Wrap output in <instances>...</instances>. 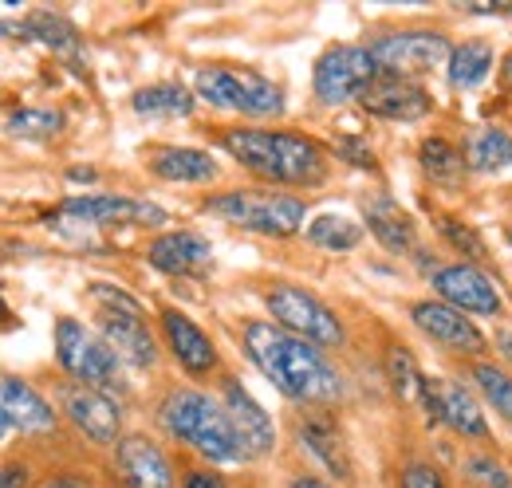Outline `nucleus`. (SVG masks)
<instances>
[{
	"mask_svg": "<svg viewBox=\"0 0 512 488\" xmlns=\"http://www.w3.org/2000/svg\"><path fill=\"white\" fill-rule=\"evenodd\" d=\"M245 355L292 402H339L343 398V378L323 359L320 347L284 331L280 323H268V319L245 323Z\"/></svg>",
	"mask_w": 512,
	"mask_h": 488,
	"instance_id": "nucleus-1",
	"label": "nucleus"
},
{
	"mask_svg": "<svg viewBox=\"0 0 512 488\" xmlns=\"http://www.w3.org/2000/svg\"><path fill=\"white\" fill-rule=\"evenodd\" d=\"M221 146L264 182L308 189V185H320L327 178L323 150L304 134H288V130H225Z\"/></svg>",
	"mask_w": 512,
	"mask_h": 488,
	"instance_id": "nucleus-2",
	"label": "nucleus"
},
{
	"mask_svg": "<svg viewBox=\"0 0 512 488\" xmlns=\"http://www.w3.org/2000/svg\"><path fill=\"white\" fill-rule=\"evenodd\" d=\"M158 422L174 441L190 445L193 453H201V457H209L217 465L249 461L229 410L217 398L201 394V390H170L166 402L158 406Z\"/></svg>",
	"mask_w": 512,
	"mask_h": 488,
	"instance_id": "nucleus-3",
	"label": "nucleus"
},
{
	"mask_svg": "<svg viewBox=\"0 0 512 488\" xmlns=\"http://www.w3.org/2000/svg\"><path fill=\"white\" fill-rule=\"evenodd\" d=\"M205 213L225 217L229 225L260 233V237H292L304 225V197L292 193H268V189H229L205 201Z\"/></svg>",
	"mask_w": 512,
	"mask_h": 488,
	"instance_id": "nucleus-4",
	"label": "nucleus"
},
{
	"mask_svg": "<svg viewBox=\"0 0 512 488\" xmlns=\"http://www.w3.org/2000/svg\"><path fill=\"white\" fill-rule=\"evenodd\" d=\"M193 91L209 107L237 111V115H249V119L284 115V91L253 67H201L193 75Z\"/></svg>",
	"mask_w": 512,
	"mask_h": 488,
	"instance_id": "nucleus-5",
	"label": "nucleus"
},
{
	"mask_svg": "<svg viewBox=\"0 0 512 488\" xmlns=\"http://www.w3.org/2000/svg\"><path fill=\"white\" fill-rule=\"evenodd\" d=\"M56 359L75 382H87L95 390H123V359L115 347L87 331L79 319H60L56 323Z\"/></svg>",
	"mask_w": 512,
	"mask_h": 488,
	"instance_id": "nucleus-6",
	"label": "nucleus"
},
{
	"mask_svg": "<svg viewBox=\"0 0 512 488\" xmlns=\"http://www.w3.org/2000/svg\"><path fill=\"white\" fill-rule=\"evenodd\" d=\"M91 300L99 307L103 339L115 347V355L123 363H134V366L158 363V343H154V335L146 327V315H142L138 300H130L127 292L107 288V284H95L91 288Z\"/></svg>",
	"mask_w": 512,
	"mask_h": 488,
	"instance_id": "nucleus-7",
	"label": "nucleus"
},
{
	"mask_svg": "<svg viewBox=\"0 0 512 488\" xmlns=\"http://www.w3.org/2000/svg\"><path fill=\"white\" fill-rule=\"evenodd\" d=\"M379 75L383 71L371 56V48H363V44H331L316 60L312 91H316V99L323 107H343L347 99H359Z\"/></svg>",
	"mask_w": 512,
	"mask_h": 488,
	"instance_id": "nucleus-8",
	"label": "nucleus"
},
{
	"mask_svg": "<svg viewBox=\"0 0 512 488\" xmlns=\"http://www.w3.org/2000/svg\"><path fill=\"white\" fill-rule=\"evenodd\" d=\"M264 304L272 311V323H280L284 331H292V335H300L316 347H339L343 343V319L304 288L272 284L264 292Z\"/></svg>",
	"mask_w": 512,
	"mask_h": 488,
	"instance_id": "nucleus-9",
	"label": "nucleus"
},
{
	"mask_svg": "<svg viewBox=\"0 0 512 488\" xmlns=\"http://www.w3.org/2000/svg\"><path fill=\"white\" fill-rule=\"evenodd\" d=\"M371 56L379 63L383 75H398V79H410V75H426L434 67L449 63L453 48L442 32H383L375 36L371 44Z\"/></svg>",
	"mask_w": 512,
	"mask_h": 488,
	"instance_id": "nucleus-10",
	"label": "nucleus"
},
{
	"mask_svg": "<svg viewBox=\"0 0 512 488\" xmlns=\"http://www.w3.org/2000/svg\"><path fill=\"white\" fill-rule=\"evenodd\" d=\"M60 398H64V414L71 426L83 429L95 445H119L123 410L107 390H95L87 382H67Z\"/></svg>",
	"mask_w": 512,
	"mask_h": 488,
	"instance_id": "nucleus-11",
	"label": "nucleus"
},
{
	"mask_svg": "<svg viewBox=\"0 0 512 488\" xmlns=\"http://www.w3.org/2000/svg\"><path fill=\"white\" fill-rule=\"evenodd\" d=\"M64 217L87 221V225H166V209L138 201V197H119V193H87V197H67L60 205Z\"/></svg>",
	"mask_w": 512,
	"mask_h": 488,
	"instance_id": "nucleus-12",
	"label": "nucleus"
},
{
	"mask_svg": "<svg viewBox=\"0 0 512 488\" xmlns=\"http://www.w3.org/2000/svg\"><path fill=\"white\" fill-rule=\"evenodd\" d=\"M434 292L442 304L457 307L465 315H501V292L477 264H446L434 272Z\"/></svg>",
	"mask_w": 512,
	"mask_h": 488,
	"instance_id": "nucleus-13",
	"label": "nucleus"
},
{
	"mask_svg": "<svg viewBox=\"0 0 512 488\" xmlns=\"http://www.w3.org/2000/svg\"><path fill=\"white\" fill-rule=\"evenodd\" d=\"M359 107L375 119L390 122H418L434 111V99L422 83L414 79H398V75H379L363 95H359Z\"/></svg>",
	"mask_w": 512,
	"mask_h": 488,
	"instance_id": "nucleus-14",
	"label": "nucleus"
},
{
	"mask_svg": "<svg viewBox=\"0 0 512 488\" xmlns=\"http://www.w3.org/2000/svg\"><path fill=\"white\" fill-rule=\"evenodd\" d=\"M422 406L430 414V422H442L461 437H489V422L477 406V398L461 386V382H449V378H426V394H422Z\"/></svg>",
	"mask_w": 512,
	"mask_h": 488,
	"instance_id": "nucleus-15",
	"label": "nucleus"
},
{
	"mask_svg": "<svg viewBox=\"0 0 512 488\" xmlns=\"http://www.w3.org/2000/svg\"><path fill=\"white\" fill-rule=\"evenodd\" d=\"M410 319H414V327L426 339H434L446 351H457V355H481L485 351V335L473 327V319H465V311L442 304V300L414 304L410 307Z\"/></svg>",
	"mask_w": 512,
	"mask_h": 488,
	"instance_id": "nucleus-16",
	"label": "nucleus"
},
{
	"mask_svg": "<svg viewBox=\"0 0 512 488\" xmlns=\"http://www.w3.org/2000/svg\"><path fill=\"white\" fill-rule=\"evenodd\" d=\"M146 260L166 276L201 280L213 272V244L193 229H178V233H162L146 244Z\"/></svg>",
	"mask_w": 512,
	"mask_h": 488,
	"instance_id": "nucleus-17",
	"label": "nucleus"
},
{
	"mask_svg": "<svg viewBox=\"0 0 512 488\" xmlns=\"http://www.w3.org/2000/svg\"><path fill=\"white\" fill-rule=\"evenodd\" d=\"M4 32H20L24 40H36V44H44L48 52H56L60 60L75 71V75H83L87 71V48H83V36H79V28L60 16V12H32L20 28L16 24H4Z\"/></svg>",
	"mask_w": 512,
	"mask_h": 488,
	"instance_id": "nucleus-18",
	"label": "nucleus"
},
{
	"mask_svg": "<svg viewBox=\"0 0 512 488\" xmlns=\"http://www.w3.org/2000/svg\"><path fill=\"white\" fill-rule=\"evenodd\" d=\"M225 410H229L233 426L241 433V445H245L249 457H268V453L276 449L272 418L260 410V402H256L237 378H225Z\"/></svg>",
	"mask_w": 512,
	"mask_h": 488,
	"instance_id": "nucleus-19",
	"label": "nucleus"
},
{
	"mask_svg": "<svg viewBox=\"0 0 512 488\" xmlns=\"http://www.w3.org/2000/svg\"><path fill=\"white\" fill-rule=\"evenodd\" d=\"M115 465L127 488H174V469L150 437H123L115 445Z\"/></svg>",
	"mask_w": 512,
	"mask_h": 488,
	"instance_id": "nucleus-20",
	"label": "nucleus"
},
{
	"mask_svg": "<svg viewBox=\"0 0 512 488\" xmlns=\"http://www.w3.org/2000/svg\"><path fill=\"white\" fill-rule=\"evenodd\" d=\"M0 422L4 429H20V433H52L56 429V414L52 406L16 374H4L0 382Z\"/></svg>",
	"mask_w": 512,
	"mask_h": 488,
	"instance_id": "nucleus-21",
	"label": "nucleus"
},
{
	"mask_svg": "<svg viewBox=\"0 0 512 488\" xmlns=\"http://www.w3.org/2000/svg\"><path fill=\"white\" fill-rule=\"evenodd\" d=\"M162 331H166V343H170V351H174V359L186 366L190 374H209L213 366H217V347H213V339L193 323L190 315H182V311H162Z\"/></svg>",
	"mask_w": 512,
	"mask_h": 488,
	"instance_id": "nucleus-22",
	"label": "nucleus"
},
{
	"mask_svg": "<svg viewBox=\"0 0 512 488\" xmlns=\"http://www.w3.org/2000/svg\"><path fill=\"white\" fill-rule=\"evenodd\" d=\"M146 162H150V174L162 178V182L197 185V182H213V178H217L213 154L193 150V146H158V150H150Z\"/></svg>",
	"mask_w": 512,
	"mask_h": 488,
	"instance_id": "nucleus-23",
	"label": "nucleus"
},
{
	"mask_svg": "<svg viewBox=\"0 0 512 488\" xmlns=\"http://www.w3.org/2000/svg\"><path fill=\"white\" fill-rule=\"evenodd\" d=\"M363 209H367V229L379 237L386 252L406 256V252L418 248V225H414V217L406 209H398V201L371 197V201H363Z\"/></svg>",
	"mask_w": 512,
	"mask_h": 488,
	"instance_id": "nucleus-24",
	"label": "nucleus"
},
{
	"mask_svg": "<svg viewBox=\"0 0 512 488\" xmlns=\"http://www.w3.org/2000/svg\"><path fill=\"white\" fill-rule=\"evenodd\" d=\"M300 441H304V449L320 461L331 477L351 481V457H347L343 433H339V426H335L327 414H308V418L300 422Z\"/></svg>",
	"mask_w": 512,
	"mask_h": 488,
	"instance_id": "nucleus-25",
	"label": "nucleus"
},
{
	"mask_svg": "<svg viewBox=\"0 0 512 488\" xmlns=\"http://www.w3.org/2000/svg\"><path fill=\"white\" fill-rule=\"evenodd\" d=\"M465 166L473 174H497V170H509L512 166V134L501 126H485V130H473L469 142H465Z\"/></svg>",
	"mask_w": 512,
	"mask_h": 488,
	"instance_id": "nucleus-26",
	"label": "nucleus"
},
{
	"mask_svg": "<svg viewBox=\"0 0 512 488\" xmlns=\"http://www.w3.org/2000/svg\"><path fill=\"white\" fill-rule=\"evenodd\" d=\"M130 107L142 119H190L193 95L182 83H150L130 99Z\"/></svg>",
	"mask_w": 512,
	"mask_h": 488,
	"instance_id": "nucleus-27",
	"label": "nucleus"
},
{
	"mask_svg": "<svg viewBox=\"0 0 512 488\" xmlns=\"http://www.w3.org/2000/svg\"><path fill=\"white\" fill-rule=\"evenodd\" d=\"M493 71V48L485 40H465L461 48H453L449 56V87L469 91L477 83H485V75Z\"/></svg>",
	"mask_w": 512,
	"mask_h": 488,
	"instance_id": "nucleus-28",
	"label": "nucleus"
},
{
	"mask_svg": "<svg viewBox=\"0 0 512 488\" xmlns=\"http://www.w3.org/2000/svg\"><path fill=\"white\" fill-rule=\"evenodd\" d=\"M4 130L12 138H28V142H40V138H56L64 130V115L52 111V107H20V111H8Z\"/></svg>",
	"mask_w": 512,
	"mask_h": 488,
	"instance_id": "nucleus-29",
	"label": "nucleus"
},
{
	"mask_svg": "<svg viewBox=\"0 0 512 488\" xmlns=\"http://www.w3.org/2000/svg\"><path fill=\"white\" fill-rule=\"evenodd\" d=\"M308 241L327 248V252H351L355 244L363 241V225H355L343 213H323L308 225Z\"/></svg>",
	"mask_w": 512,
	"mask_h": 488,
	"instance_id": "nucleus-30",
	"label": "nucleus"
},
{
	"mask_svg": "<svg viewBox=\"0 0 512 488\" xmlns=\"http://www.w3.org/2000/svg\"><path fill=\"white\" fill-rule=\"evenodd\" d=\"M418 158H422V170L434 178V182H457L469 166H465V154L446 142V138H426L418 146Z\"/></svg>",
	"mask_w": 512,
	"mask_h": 488,
	"instance_id": "nucleus-31",
	"label": "nucleus"
},
{
	"mask_svg": "<svg viewBox=\"0 0 512 488\" xmlns=\"http://www.w3.org/2000/svg\"><path fill=\"white\" fill-rule=\"evenodd\" d=\"M390 382H394V390H398V398H406V402H422V394H426V374L418 370L414 363V355L406 351V347H394L390 351Z\"/></svg>",
	"mask_w": 512,
	"mask_h": 488,
	"instance_id": "nucleus-32",
	"label": "nucleus"
},
{
	"mask_svg": "<svg viewBox=\"0 0 512 488\" xmlns=\"http://www.w3.org/2000/svg\"><path fill=\"white\" fill-rule=\"evenodd\" d=\"M473 382H477V390L497 406V414H505L512 422V374H505L501 366H493V363H477L473 366Z\"/></svg>",
	"mask_w": 512,
	"mask_h": 488,
	"instance_id": "nucleus-33",
	"label": "nucleus"
},
{
	"mask_svg": "<svg viewBox=\"0 0 512 488\" xmlns=\"http://www.w3.org/2000/svg\"><path fill=\"white\" fill-rule=\"evenodd\" d=\"M331 150H335L347 166H355V170H379L375 150H371L367 138H359V134H339V138L331 142Z\"/></svg>",
	"mask_w": 512,
	"mask_h": 488,
	"instance_id": "nucleus-34",
	"label": "nucleus"
},
{
	"mask_svg": "<svg viewBox=\"0 0 512 488\" xmlns=\"http://www.w3.org/2000/svg\"><path fill=\"white\" fill-rule=\"evenodd\" d=\"M438 233H442L461 256H485V244L473 233V225H465V221H457V217H442V221H438Z\"/></svg>",
	"mask_w": 512,
	"mask_h": 488,
	"instance_id": "nucleus-35",
	"label": "nucleus"
},
{
	"mask_svg": "<svg viewBox=\"0 0 512 488\" xmlns=\"http://www.w3.org/2000/svg\"><path fill=\"white\" fill-rule=\"evenodd\" d=\"M465 477L473 481V488H512V481L505 477V469L493 457H469L465 461Z\"/></svg>",
	"mask_w": 512,
	"mask_h": 488,
	"instance_id": "nucleus-36",
	"label": "nucleus"
},
{
	"mask_svg": "<svg viewBox=\"0 0 512 488\" xmlns=\"http://www.w3.org/2000/svg\"><path fill=\"white\" fill-rule=\"evenodd\" d=\"M398 488H446V481H442V473H438V469H430V465L414 461V465H406V469H402Z\"/></svg>",
	"mask_w": 512,
	"mask_h": 488,
	"instance_id": "nucleus-37",
	"label": "nucleus"
},
{
	"mask_svg": "<svg viewBox=\"0 0 512 488\" xmlns=\"http://www.w3.org/2000/svg\"><path fill=\"white\" fill-rule=\"evenodd\" d=\"M465 12H473V16H512V0H497V4H489V0H469Z\"/></svg>",
	"mask_w": 512,
	"mask_h": 488,
	"instance_id": "nucleus-38",
	"label": "nucleus"
},
{
	"mask_svg": "<svg viewBox=\"0 0 512 488\" xmlns=\"http://www.w3.org/2000/svg\"><path fill=\"white\" fill-rule=\"evenodd\" d=\"M182 488H225V481L217 473H209V469H193V473H186Z\"/></svg>",
	"mask_w": 512,
	"mask_h": 488,
	"instance_id": "nucleus-39",
	"label": "nucleus"
},
{
	"mask_svg": "<svg viewBox=\"0 0 512 488\" xmlns=\"http://www.w3.org/2000/svg\"><path fill=\"white\" fill-rule=\"evenodd\" d=\"M0 485H4V488H24V485H28V469H24V465H4Z\"/></svg>",
	"mask_w": 512,
	"mask_h": 488,
	"instance_id": "nucleus-40",
	"label": "nucleus"
},
{
	"mask_svg": "<svg viewBox=\"0 0 512 488\" xmlns=\"http://www.w3.org/2000/svg\"><path fill=\"white\" fill-rule=\"evenodd\" d=\"M497 351L512 363V331L509 327H501V331H497Z\"/></svg>",
	"mask_w": 512,
	"mask_h": 488,
	"instance_id": "nucleus-41",
	"label": "nucleus"
},
{
	"mask_svg": "<svg viewBox=\"0 0 512 488\" xmlns=\"http://www.w3.org/2000/svg\"><path fill=\"white\" fill-rule=\"evenodd\" d=\"M501 87L512 91V52L505 56V63H501Z\"/></svg>",
	"mask_w": 512,
	"mask_h": 488,
	"instance_id": "nucleus-42",
	"label": "nucleus"
},
{
	"mask_svg": "<svg viewBox=\"0 0 512 488\" xmlns=\"http://www.w3.org/2000/svg\"><path fill=\"white\" fill-rule=\"evenodd\" d=\"M288 488H331V485H323L320 477H296Z\"/></svg>",
	"mask_w": 512,
	"mask_h": 488,
	"instance_id": "nucleus-43",
	"label": "nucleus"
},
{
	"mask_svg": "<svg viewBox=\"0 0 512 488\" xmlns=\"http://www.w3.org/2000/svg\"><path fill=\"white\" fill-rule=\"evenodd\" d=\"M44 488H87L83 481H75V477H56V481H48Z\"/></svg>",
	"mask_w": 512,
	"mask_h": 488,
	"instance_id": "nucleus-44",
	"label": "nucleus"
},
{
	"mask_svg": "<svg viewBox=\"0 0 512 488\" xmlns=\"http://www.w3.org/2000/svg\"><path fill=\"white\" fill-rule=\"evenodd\" d=\"M67 178H71V182H95V170H71Z\"/></svg>",
	"mask_w": 512,
	"mask_h": 488,
	"instance_id": "nucleus-45",
	"label": "nucleus"
},
{
	"mask_svg": "<svg viewBox=\"0 0 512 488\" xmlns=\"http://www.w3.org/2000/svg\"><path fill=\"white\" fill-rule=\"evenodd\" d=\"M509 244H512V229H509Z\"/></svg>",
	"mask_w": 512,
	"mask_h": 488,
	"instance_id": "nucleus-46",
	"label": "nucleus"
}]
</instances>
